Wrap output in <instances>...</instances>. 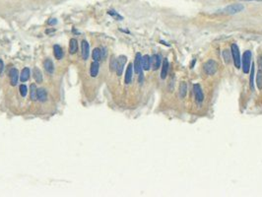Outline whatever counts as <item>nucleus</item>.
Masks as SVG:
<instances>
[{
    "label": "nucleus",
    "mask_w": 262,
    "mask_h": 197,
    "mask_svg": "<svg viewBox=\"0 0 262 197\" xmlns=\"http://www.w3.org/2000/svg\"><path fill=\"white\" fill-rule=\"evenodd\" d=\"M250 66H251V51L246 50L243 53L242 57V68L244 74H247L250 71Z\"/></svg>",
    "instance_id": "f257e3e1"
},
{
    "label": "nucleus",
    "mask_w": 262,
    "mask_h": 197,
    "mask_svg": "<svg viewBox=\"0 0 262 197\" xmlns=\"http://www.w3.org/2000/svg\"><path fill=\"white\" fill-rule=\"evenodd\" d=\"M231 52H232L234 64H235L236 68H238V69L242 68V57H240L239 48L236 44L232 45V47H231Z\"/></svg>",
    "instance_id": "f03ea898"
},
{
    "label": "nucleus",
    "mask_w": 262,
    "mask_h": 197,
    "mask_svg": "<svg viewBox=\"0 0 262 197\" xmlns=\"http://www.w3.org/2000/svg\"><path fill=\"white\" fill-rule=\"evenodd\" d=\"M243 10H244V6H243L242 4L235 3V4L228 5L223 11H224V13H226L228 15H235V14L240 13V12Z\"/></svg>",
    "instance_id": "7ed1b4c3"
},
{
    "label": "nucleus",
    "mask_w": 262,
    "mask_h": 197,
    "mask_svg": "<svg viewBox=\"0 0 262 197\" xmlns=\"http://www.w3.org/2000/svg\"><path fill=\"white\" fill-rule=\"evenodd\" d=\"M203 68H204L205 73H207L208 75H214L218 70V64L215 60L210 59V60H208L207 62L204 63Z\"/></svg>",
    "instance_id": "20e7f679"
},
{
    "label": "nucleus",
    "mask_w": 262,
    "mask_h": 197,
    "mask_svg": "<svg viewBox=\"0 0 262 197\" xmlns=\"http://www.w3.org/2000/svg\"><path fill=\"white\" fill-rule=\"evenodd\" d=\"M134 71L138 75L142 74V55H141L140 52H137L136 55H135V60H134V65H133Z\"/></svg>",
    "instance_id": "39448f33"
},
{
    "label": "nucleus",
    "mask_w": 262,
    "mask_h": 197,
    "mask_svg": "<svg viewBox=\"0 0 262 197\" xmlns=\"http://www.w3.org/2000/svg\"><path fill=\"white\" fill-rule=\"evenodd\" d=\"M193 93H194V96H195V100L197 101V104H201L203 100H204V94H203L202 89L199 84L193 85Z\"/></svg>",
    "instance_id": "423d86ee"
},
{
    "label": "nucleus",
    "mask_w": 262,
    "mask_h": 197,
    "mask_svg": "<svg viewBox=\"0 0 262 197\" xmlns=\"http://www.w3.org/2000/svg\"><path fill=\"white\" fill-rule=\"evenodd\" d=\"M126 61H127V57H126L125 55H120V56L117 58V67H116V70H115L117 76L122 75V72H123V69H124Z\"/></svg>",
    "instance_id": "0eeeda50"
},
{
    "label": "nucleus",
    "mask_w": 262,
    "mask_h": 197,
    "mask_svg": "<svg viewBox=\"0 0 262 197\" xmlns=\"http://www.w3.org/2000/svg\"><path fill=\"white\" fill-rule=\"evenodd\" d=\"M81 54H82V58L84 60H87L89 57V54H90V45H89L87 41H83L81 44Z\"/></svg>",
    "instance_id": "6e6552de"
},
{
    "label": "nucleus",
    "mask_w": 262,
    "mask_h": 197,
    "mask_svg": "<svg viewBox=\"0 0 262 197\" xmlns=\"http://www.w3.org/2000/svg\"><path fill=\"white\" fill-rule=\"evenodd\" d=\"M19 73L16 68H11L9 71V78H10V83L12 86H16L19 80Z\"/></svg>",
    "instance_id": "1a4fd4ad"
},
{
    "label": "nucleus",
    "mask_w": 262,
    "mask_h": 197,
    "mask_svg": "<svg viewBox=\"0 0 262 197\" xmlns=\"http://www.w3.org/2000/svg\"><path fill=\"white\" fill-rule=\"evenodd\" d=\"M132 77H133V64L129 63L127 66L125 72V77H124V82L126 85H129L132 81Z\"/></svg>",
    "instance_id": "9d476101"
},
{
    "label": "nucleus",
    "mask_w": 262,
    "mask_h": 197,
    "mask_svg": "<svg viewBox=\"0 0 262 197\" xmlns=\"http://www.w3.org/2000/svg\"><path fill=\"white\" fill-rule=\"evenodd\" d=\"M161 55L159 54H153L151 57V66L153 70H158L161 66Z\"/></svg>",
    "instance_id": "9b49d317"
},
{
    "label": "nucleus",
    "mask_w": 262,
    "mask_h": 197,
    "mask_svg": "<svg viewBox=\"0 0 262 197\" xmlns=\"http://www.w3.org/2000/svg\"><path fill=\"white\" fill-rule=\"evenodd\" d=\"M30 76H31V70L29 67H25V68H23V70L21 71V74H20V81L22 83H25L27 82L28 80L30 79Z\"/></svg>",
    "instance_id": "f8f14e48"
},
{
    "label": "nucleus",
    "mask_w": 262,
    "mask_h": 197,
    "mask_svg": "<svg viewBox=\"0 0 262 197\" xmlns=\"http://www.w3.org/2000/svg\"><path fill=\"white\" fill-rule=\"evenodd\" d=\"M44 67H45V70L48 74H53V72H54V65H53V62H52V60H50L49 58H47V59L44 61Z\"/></svg>",
    "instance_id": "ddd939ff"
},
{
    "label": "nucleus",
    "mask_w": 262,
    "mask_h": 197,
    "mask_svg": "<svg viewBox=\"0 0 262 197\" xmlns=\"http://www.w3.org/2000/svg\"><path fill=\"white\" fill-rule=\"evenodd\" d=\"M99 70H100V64H99L98 61H93L91 63V68H90V75L91 77H95L98 76L99 74Z\"/></svg>",
    "instance_id": "4468645a"
},
{
    "label": "nucleus",
    "mask_w": 262,
    "mask_h": 197,
    "mask_svg": "<svg viewBox=\"0 0 262 197\" xmlns=\"http://www.w3.org/2000/svg\"><path fill=\"white\" fill-rule=\"evenodd\" d=\"M78 50V41L76 39H71L69 41V53L75 54Z\"/></svg>",
    "instance_id": "2eb2a0df"
},
{
    "label": "nucleus",
    "mask_w": 262,
    "mask_h": 197,
    "mask_svg": "<svg viewBox=\"0 0 262 197\" xmlns=\"http://www.w3.org/2000/svg\"><path fill=\"white\" fill-rule=\"evenodd\" d=\"M33 76H34V79H35V81L36 83H42V73L41 71V69L38 68V67H35L33 70Z\"/></svg>",
    "instance_id": "dca6fc26"
},
{
    "label": "nucleus",
    "mask_w": 262,
    "mask_h": 197,
    "mask_svg": "<svg viewBox=\"0 0 262 197\" xmlns=\"http://www.w3.org/2000/svg\"><path fill=\"white\" fill-rule=\"evenodd\" d=\"M53 54L57 60L62 59L63 57V49L59 45H55L53 47Z\"/></svg>",
    "instance_id": "f3484780"
},
{
    "label": "nucleus",
    "mask_w": 262,
    "mask_h": 197,
    "mask_svg": "<svg viewBox=\"0 0 262 197\" xmlns=\"http://www.w3.org/2000/svg\"><path fill=\"white\" fill-rule=\"evenodd\" d=\"M168 71H169V61L167 58H165V59L163 60V64H162V71H161V78L162 79L167 78Z\"/></svg>",
    "instance_id": "a211bd4d"
},
{
    "label": "nucleus",
    "mask_w": 262,
    "mask_h": 197,
    "mask_svg": "<svg viewBox=\"0 0 262 197\" xmlns=\"http://www.w3.org/2000/svg\"><path fill=\"white\" fill-rule=\"evenodd\" d=\"M250 76H249V86L251 91H254V73H255V64L251 63L250 66Z\"/></svg>",
    "instance_id": "6ab92c4d"
},
{
    "label": "nucleus",
    "mask_w": 262,
    "mask_h": 197,
    "mask_svg": "<svg viewBox=\"0 0 262 197\" xmlns=\"http://www.w3.org/2000/svg\"><path fill=\"white\" fill-rule=\"evenodd\" d=\"M142 67L144 70H150L151 68V57L148 54H145L144 56H142Z\"/></svg>",
    "instance_id": "aec40b11"
},
{
    "label": "nucleus",
    "mask_w": 262,
    "mask_h": 197,
    "mask_svg": "<svg viewBox=\"0 0 262 197\" xmlns=\"http://www.w3.org/2000/svg\"><path fill=\"white\" fill-rule=\"evenodd\" d=\"M38 100L42 103H44L47 100V92L44 88L38 89Z\"/></svg>",
    "instance_id": "412c9836"
},
{
    "label": "nucleus",
    "mask_w": 262,
    "mask_h": 197,
    "mask_svg": "<svg viewBox=\"0 0 262 197\" xmlns=\"http://www.w3.org/2000/svg\"><path fill=\"white\" fill-rule=\"evenodd\" d=\"M30 98L32 101H36L38 100V87L36 84H32L30 87Z\"/></svg>",
    "instance_id": "4be33fe9"
},
{
    "label": "nucleus",
    "mask_w": 262,
    "mask_h": 197,
    "mask_svg": "<svg viewBox=\"0 0 262 197\" xmlns=\"http://www.w3.org/2000/svg\"><path fill=\"white\" fill-rule=\"evenodd\" d=\"M92 58L93 61H101V49L100 48H94L93 52H92Z\"/></svg>",
    "instance_id": "5701e85b"
},
{
    "label": "nucleus",
    "mask_w": 262,
    "mask_h": 197,
    "mask_svg": "<svg viewBox=\"0 0 262 197\" xmlns=\"http://www.w3.org/2000/svg\"><path fill=\"white\" fill-rule=\"evenodd\" d=\"M178 92H180V98H184L186 96V93H187V85H186V83H184V82L180 83Z\"/></svg>",
    "instance_id": "b1692460"
},
{
    "label": "nucleus",
    "mask_w": 262,
    "mask_h": 197,
    "mask_svg": "<svg viewBox=\"0 0 262 197\" xmlns=\"http://www.w3.org/2000/svg\"><path fill=\"white\" fill-rule=\"evenodd\" d=\"M107 14H109V16L113 17V18H115V19L118 20V21L123 20V17H122V16H120V15L117 13V12H116L115 10H113V9H110V10L107 11Z\"/></svg>",
    "instance_id": "393cba45"
},
{
    "label": "nucleus",
    "mask_w": 262,
    "mask_h": 197,
    "mask_svg": "<svg viewBox=\"0 0 262 197\" xmlns=\"http://www.w3.org/2000/svg\"><path fill=\"white\" fill-rule=\"evenodd\" d=\"M222 55H223V58H224V61L226 62L227 64L230 63V59H231V52L228 50V49H225V50L222 52Z\"/></svg>",
    "instance_id": "a878e982"
},
{
    "label": "nucleus",
    "mask_w": 262,
    "mask_h": 197,
    "mask_svg": "<svg viewBox=\"0 0 262 197\" xmlns=\"http://www.w3.org/2000/svg\"><path fill=\"white\" fill-rule=\"evenodd\" d=\"M109 67H110V70H112V71H115L116 67H117V59L113 56L112 57V59H110V61H109Z\"/></svg>",
    "instance_id": "bb28decb"
},
{
    "label": "nucleus",
    "mask_w": 262,
    "mask_h": 197,
    "mask_svg": "<svg viewBox=\"0 0 262 197\" xmlns=\"http://www.w3.org/2000/svg\"><path fill=\"white\" fill-rule=\"evenodd\" d=\"M19 91H20V94H21V96H22L23 98H25V97L27 96V94H28V88H27V86L25 85V84L20 85V87H19Z\"/></svg>",
    "instance_id": "cd10ccee"
},
{
    "label": "nucleus",
    "mask_w": 262,
    "mask_h": 197,
    "mask_svg": "<svg viewBox=\"0 0 262 197\" xmlns=\"http://www.w3.org/2000/svg\"><path fill=\"white\" fill-rule=\"evenodd\" d=\"M256 84H257V88L259 89V90H261V89H262V74H261V71L258 72L257 75H256Z\"/></svg>",
    "instance_id": "c85d7f7f"
},
{
    "label": "nucleus",
    "mask_w": 262,
    "mask_h": 197,
    "mask_svg": "<svg viewBox=\"0 0 262 197\" xmlns=\"http://www.w3.org/2000/svg\"><path fill=\"white\" fill-rule=\"evenodd\" d=\"M101 59H106L107 58V47H101Z\"/></svg>",
    "instance_id": "c756f323"
},
{
    "label": "nucleus",
    "mask_w": 262,
    "mask_h": 197,
    "mask_svg": "<svg viewBox=\"0 0 262 197\" xmlns=\"http://www.w3.org/2000/svg\"><path fill=\"white\" fill-rule=\"evenodd\" d=\"M56 23H57V20L53 19V18H52V19H49L47 21V25H49V26H53V25H55Z\"/></svg>",
    "instance_id": "7c9ffc66"
},
{
    "label": "nucleus",
    "mask_w": 262,
    "mask_h": 197,
    "mask_svg": "<svg viewBox=\"0 0 262 197\" xmlns=\"http://www.w3.org/2000/svg\"><path fill=\"white\" fill-rule=\"evenodd\" d=\"M3 69H4V63L2 59H0V74L3 72Z\"/></svg>",
    "instance_id": "2f4dec72"
},
{
    "label": "nucleus",
    "mask_w": 262,
    "mask_h": 197,
    "mask_svg": "<svg viewBox=\"0 0 262 197\" xmlns=\"http://www.w3.org/2000/svg\"><path fill=\"white\" fill-rule=\"evenodd\" d=\"M239 1H244V2H251V1H256V2H262V0H239Z\"/></svg>",
    "instance_id": "473e14b6"
},
{
    "label": "nucleus",
    "mask_w": 262,
    "mask_h": 197,
    "mask_svg": "<svg viewBox=\"0 0 262 197\" xmlns=\"http://www.w3.org/2000/svg\"><path fill=\"white\" fill-rule=\"evenodd\" d=\"M259 66H260V71H262V56L259 60Z\"/></svg>",
    "instance_id": "72a5a7b5"
}]
</instances>
